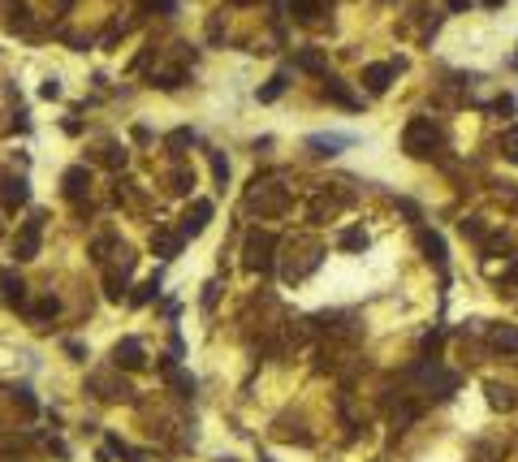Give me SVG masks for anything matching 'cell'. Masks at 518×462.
<instances>
[{
    "label": "cell",
    "instance_id": "obj_1",
    "mask_svg": "<svg viewBox=\"0 0 518 462\" xmlns=\"http://www.w3.org/2000/svg\"><path fill=\"white\" fill-rule=\"evenodd\" d=\"M272 246H277V238H272V233L250 229V233H246V246H242V251H246V260H242V264H246L250 273H272Z\"/></svg>",
    "mask_w": 518,
    "mask_h": 462
},
{
    "label": "cell",
    "instance_id": "obj_2",
    "mask_svg": "<svg viewBox=\"0 0 518 462\" xmlns=\"http://www.w3.org/2000/svg\"><path fill=\"white\" fill-rule=\"evenodd\" d=\"M436 143H441V134H436V126H432L428 117H414V121L406 126V134H402V147L410 151V156H432Z\"/></svg>",
    "mask_w": 518,
    "mask_h": 462
},
{
    "label": "cell",
    "instance_id": "obj_3",
    "mask_svg": "<svg viewBox=\"0 0 518 462\" xmlns=\"http://www.w3.org/2000/svg\"><path fill=\"white\" fill-rule=\"evenodd\" d=\"M39 233H43V212H35L18 229V238H13V260L18 264H26V260H35V255H39Z\"/></svg>",
    "mask_w": 518,
    "mask_h": 462
},
{
    "label": "cell",
    "instance_id": "obj_4",
    "mask_svg": "<svg viewBox=\"0 0 518 462\" xmlns=\"http://www.w3.org/2000/svg\"><path fill=\"white\" fill-rule=\"evenodd\" d=\"M26 199H31L26 177H13V173H5V177H0V208H5V212L26 208Z\"/></svg>",
    "mask_w": 518,
    "mask_h": 462
},
{
    "label": "cell",
    "instance_id": "obj_5",
    "mask_svg": "<svg viewBox=\"0 0 518 462\" xmlns=\"http://www.w3.org/2000/svg\"><path fill=\"white\" fill-rule=\"evenodd\" d=\"M207 221H212V203H207V199H194L190 208H186V216H182V238H199V233L207 229Z\"/></svg>",
    "mask_w": 518,
    "mask_h": 462
},
{
    "label": "cell",
    "instance_id": "obj_6",
    "mask_svg": "<svg viewBox=\"0 0 518 462\" xmlns=\"http://www.w3.org/2000/svg\"><path fill=\"white\" fill-rule=\"evenodd\" d=\"M113 363L126 368V372H138V368H147V350H143L134 337H126V341H117V350H113Z\"/></svg>",
    "mask_w": 518,
    "mask_h": 462
},
{
    "label": "cell",
    "instance_id": "obj_7",
    "mask_svg": "<svg viewBox=\"0 0 518 462\" xmlns=\"http://www.w3.org/2000/svg\"><path fill=\"white\" fill-rule=\"evenodd\" d=\"M397 70H402V61H393V65H368V70H363V87H368L372 95H380V91H389V82H393Z\"/></svg>",
    "mask_w": 518,
    "mask_h": 462
},
{
    "label": "cell",
    "instance_id": "obj_8",
    "mask_svg": "<svg viewBox=\"0 0 518 462\" xmlns=\"http://www.w3.org/2000/svg\"><path fill=\"white\" fill-rule=\"evenodd\" d=\"M250 208H259V212H281L285 208V190L281 186H259V190H250Z\"/></svg>",
    "mask_w": 518,
    "mask_h": 462
},
{
    "label": "cell",
    "instance_id": "obj_9",
    "mask_svg": "<svg viewBox=\"0 0 518 462\" xmlns=\"http://www.w3.org/2000/svg\"><path fill=\"white\" fill-rule=\"evenodd\" d=\"M61 186H65V199H74V203H78V199L91 190V173H87V165H74V169H65Z\"/></svg>",
    "mask_w": 518,
    "mask_h": 462
},
{
    "label": "cell",
    "instance_id": "obj_10",
    "mask_svg": "<svg viewBox=\"0 0 518 462\" xmlns=\"http://www.w3.org/2000/svg\"><path fill=\"white\" fill-rule=\"evenodd\" d=\"M0 298H5L9 307H22V302H26V281H22L13 268L0 273Z\"/></svg>",
    "mask_w": 518,
    "mask_h": 462
},
{
    "label": "cell",
    "instance_id": "obj_11",
    "mask_svg": "<svg viewBox=\"0 0 518 462\" xmlns=\"http://www.w3.org/2000/svg\"><path fill=\"white\" fill-rule=\"evenodd\" d=\"M91 389H95L104 402H130V397H134V389H130L126 380L117 385V380H109V376H95V380H91Z\"/></svg>",
    "mask_w": 518,
    "mask_h": 462
},
{
    "label": "cell",
    "instance_id": "obj_12",
    "mask_svg": "<svg viewBox=\"0 0 518 462\" xmlns=\"http://www.w3.org/2000/svg\"><path fill=\"white\" fill-rule=\"evenodd\" d=\"M294 65H298L302 74H329V57L320 53V48H302V53L294 57Z\"/></svg>",
    "mask_w": 518,
    "mask_h": 462
},
{
    "label": "cell",
    "instance_id": "obj_13",
    "mask_svg": "<svg viewBox=\"0 0 518 462\" xmlns=\"http://www.w3.org/2000/svg\"><path fill=\"white\" fill-rule=\"evenodd\" d=\"M151 251H155V255H165V260H173V255L182 251V233H165V229H155V233H151Z\"/></svg>",
    "mask_w": 518,
    "mask_h": 462
},
{
    "label": "cell",
    "instance_id": "obj_14",
    "mask_svg": "<svg viewBox=\"0 0 518 462\" xmlns=\"http://www.w3.org/2000/svg\"><path fill=\"white\" fill-rule=\"evenodd\" d=\"M165 376H169V385H173L182 397H194V376H190V372H182L177 363H165Z\"/></svg>",
    "mask_w": 518,
    "mask_h": 462
},
{
    "label": "cell",
    "instance_id": "obj_15",
    "mask_svg": "<svg viewBox=\"0 0 518 462\" xmlns=\"http://www.w3.org/2000/svg\"><path fill=\"white\" fill-rule=\"evenodd\" d=\"M290 13H294L298 22H316V18L324 13V0H290Z\"/></svg>",
    "mask_w": 518,
    "mask_h": 462
},
{
    "label": "cell",
    "instance_id": "obj_16",
    "mask_svg": "<svg viewBox=\"0 0 518 462\" xmlns=\"http://www.w3.org/2000/svg\"><path fill=\"white\" fill-rule=\"evenodd\" d=\"M346 143H350V138H341V134H329V138H324V134H316V138H307V147L316 151V156H333V151H337V147H346Z\"/></svg>",
    "mask_w": 518,
    "mask_h": 462
},
{
    "label": "cell",
    "instance_id": "obj_17",
    "mask_svg": "<svg viewBox=\"0 0 518 462\" xmlns=\"http://www.w3.org/2000/svg\"><path fill=\"white\" fill-rule=\"evenodd\" d=\"M419 246L428 251L432 264H445V242H441V233H428V229H424V233H419Z\"/></svg>",
    "mask_w": 518,
    "mask_h": 462
},
{
    "label": "cell",
    "instance_id": "obj_18",
    "mask_svg": "<svg viewBox=\"0 0 518 462\" xmlns=\"http://www.w3.org/2000/svg\"><path fill=\"white\" fill-rule=\"evenodd\" d=\"M492 346H497V350H509V354H518V329H505V324H501V329L492 333Z\"/></svg>",
    "mask_w": 518,
    "mask_h": 462
},
{
    "label": "cell",
    "instance_id": "obj_19",
    "mask_svg": "<svg viewBox=\"0 0 518 462\" xmlns=\"http://www.w3.org/2000/svg\"><path fill=\"white\" fill-rule=\"evenodd\" d=\"M104 294H109L113 302H121V294H126V268H121V273H109V277H104Z\"/></svg>",
    "mask_w": 518,
    "mask_h": 462
},
{
    "label": "cell",
    "instance_id": "obj_20",
    "mask_svg": "<svg viewBox=\"0 0 518 462\" xmlns=\"http://www.w3.org/2000/svg\"><path fill=\"white\" fill-rule=\"evenodd\" d=\"M155 294H160V277H151V281H143V285L134 290V298H130V302H134V307H147V302H151Z\"/></svg>",
    "mask_w": 518,
    "mask_h": 462
},
{
    "label": "cell",
    "instance_id": "obj_21",
    "mask_svg": "<svg viewBox=\"0 0 518 462\" xmlns=\"http://www.w3.org/2000/svg\"><path fill=\"white\" fill-rule=\"evenodd\" d=\"M190 186H194V173H190V169H173L169 190H173V194H190Z\"/></svg>",
    "mask_w": 518,
    "mask_h": 462
},
{
    "label": "cell",
    "instance_id": "obj_22",
    "mask_svg": "<svg viewBox=\"0 0 518 462\" xmlns=\"http://www.w3.org/2000/svg\"><path fill=\"white\" fill-rule=\"evenodd\" d=\"M488 402H492L497 410H509V406H514V389H505V385H488Z\"/></svg>",
    "mask_w": 518,
    "mask_h": 462
},
{
    "label": "cell",
    "instance_id": "obj_23",
    "mask_svg": "<svg viewBox=\"0 0 518 462\" xmlns=\"http://www.w3.org/2000/svg\"><path fill=\"white\" fill-rule=\"evenodd\" d=\"M285 91V74H277V78H268V87H259V104H272V99Z\"/></svg>",
    "mask_w": 518,
    "mask_h": 462
},
{
    "label": "cell",
    "instance_id": "obj_24",
    "mask_svg": "<svg viewBox=\"0 0 518 462\" xmlns=\"http://www.w3.org/2000/svg\"><path fill=\"white\" fill-rule=\"evenodd\" d=\"M57 312H61V302H57V298H52V294L35 302V320H52V316H57Z\"/></svg>",
    "mask_w": 518,
    "mask_h": 462
},
{
    "label": "cell",
    "instance_id": "obj_25",
    "mask_svg": "<svg viewBox=\"0 0 518 462\" xmlns=\"http://www.w3.org/2000/svg\"><path fill=\"white\" fill-rule=\"evenodd\" d=\"M13 402H18L22 415H39V402H35V393H31V389H18V393H13Z\"/></svg>",
    "mask_w": 518,
    "mask_h": 462
},
{
    "label": "cell",
    "instance_id": "obj_26",
    "mask_svg": "<svg viewBox=\"0 0 518 462\" xmlns=\"http://www.w3.org/2000/svg\"><path fill=\"white\" fill-rule=\"evenodd\" d=\"M329 99H337V104H346V109H354V104H358V99H354L341 82H333V78H329Z\"/></svg>",
    "mask_w": 518,
    "mask_h": 462
},
{
    "label": "cell",
    "instance_id": "obj_27",
    "mask_svg": "<svg viewBox=\"0 0 518 462\" xmlns=\"http://www.w3.org/2000/svg\"><path fill=\"white\" fill-rule=\"evenodd\" d=\"M104 165H109V169H121V165H126V147L109 143V147H104Z\"/></svg>",
    "mask_w": 518,
    "mask_h": 462
},
{
    "label": "cell",
    "instance_id": "obj_28",
    "mask_svg": "<svg viewBox=\"0 0 518 462\" xmlns=\"http://www.w3.org/2000/svg\"><path fill=\"white\" fill-rule=\"evenodd\" d=\"M341 246L346 251H363V246H368V233H363V229H346L341 233Z\"/></svg>",
    "mask_w": 518,
    "mask_h": 462
},
{
    "label": "cell",
    "instance_id": "obj_29",
    "mask_svg": "<svg viewBox=\"0 0 518 462\" xmlns=\"http://www.w3.org/2000/svg\"><path fill=\"white\" fill-rule=\"evenodd\" d=\"M501 151H505V156H509V160H514V165H518V126H514V130H505V134H501Z\"/></svg>",
    "mask_w": 518,
    "mask_h": 462
},
{
    "label": "cell",
    "instance_id": "obj_30",
    "mask_svg": "<svg viewBox=\"0 0 518 462\" xmlns=\"http://www.w3.org/2000/svg\"><path fill=\"white\" fill-rule=\"evenodd\" d=\"M212 177H216V186H225V182H229V160L221 156V151H212Z\"/></svg>",
    "mask_w": 518,
    "mask_h": 462
},
{
    "label": "cell",
    "instance_id": "obj_31",
    "mask_svg": "<svg viewBox=\"0 0 518 462\" xmlns=\"http://www.w3.org/2000/svg\"><path fill=\"white\" fill-rule=\"evenodd\" d=\"M165 143H169L173 151H182V147H190V143H194V130H173V134H169Z\"/></svg>",
    "mask_w": 518,
    "mask_h": 462
},
{
    "label": "cell",
    "instance_id": "obj_32",
    "mask_svg": "<svg viewBox=\"0 0 518 462\" xmlns=\"http://www.w3.org/2000/svg\"><path fill=\"white\" fill-rule=\"evenodd\" d=\"M155 87H165V91H173V87H182V70H169V74H160V78H151Z\"/></svg>",
    "mask_w": 518,
    "mask_h": 462
},
{
    "label": "cell",
    "instance_id": "obj_33",
    "mask_svg": "<svg viewBox=\"0 0 518 462\" xmlns=\"http://www.w3.org/2000/svg\"><path fill=\"white\" fill-rule=\"evenodd\" d=\"M39 95H43V99H57V95H61V82H57V78H48V82L39 87Z\"/></svg>",
    "mask_w": 518,
    "mask_h": 462
},
{
    "label": "cell",
    "instance_id": "obj_34",
    "mask_svg": "<svg viewBox=\"0 0 518 462\" xmlns=\"http://www.w3.org/2000/svg\"><path fill=\"white\" fill-rule=\"evenodd\" d=\"M462 233H471V238H480V233H484V225H480V216H471V221H462Z\"/></svg>",
    "mask_w": 518,
    "mask_h": 462
},
{
    "label": "cell",
    "instance_id": "obj_35",
    "mask_svg": "<svg viewBox=\"0 0 518 462\" xmlns=\"http://www.w3.org/2000/svg\"><path fill=\"white\" fill-rule=\"evenodd\" d=\"M65 350H70V354H74V358H78V363H82V358H87V350H82V346H78V341H65Z\"/></svg>",
    "mask_w": 518,
    "mask_h": 462
},
{
    "label": "cell",
    "instance_id": "obj_36",
    "mask_svg": "<svg viewBox=\"0 0 518 462\" xmlns=\"http://www.w3.org/2000/svg\"><path fill=\"white\" fill-rule=\"evenodd\" d=\"M484 5H501V0H484Z\"/></svg>",
    "mask_w": 518,
    "mask_h": 462
}]
</instances>
